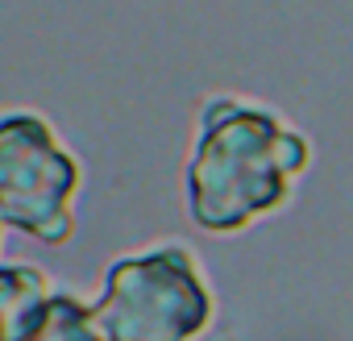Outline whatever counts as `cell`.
Here are the masks:
<instances>
[{"instance_id":"3957f363","label":"cell","mask_w":353,"mask_h":341,"mask_svg":"<svg viewBox=\"0 0 353 341\" xmlns=\"http://www.w3.org/2000/svg\"><path fill=\"white\" fill-rule=\"evenodd\" d=\"M83 166L38 108H0V221L42 246L75 237Z\"/></svg>"},{"instance_id":"5b68a950","label":"cell","mask_w":353,"mask_h":341,"mask_svg":"<svg viewBox=\"0 0 353 341\" xmlns=\"http://www.w3.org/2000/svg\"><path fill=\"white\" fill-rule=\"evenodd\" d=\"M30 341H108L96 324V312L88 300H79L75 291H54L30 333Z\"/></svg>"},{"instance_id":"6da1fadb","label":"cell","mask_w":353,"mask_h":341,"mask_svg":"<svg viewBox=\"0 0 353 341\" xmlns=\"http://www.w3.org/2000/svg\"><path fill=\"white\" fill-rule=\"evenodd\" d=\"M312 162V146L274 108L245 96H212L196 113L183 200L196 229L229 237L279 213Z\"/></svg>"},{"instance_id":"8992f818","label":"cell","mask_w":353,"mask_h":341,"mask_svg":"<svg viewBox=\"0 0 353 341\" xmlns=\"http://www.w3.org/2000/svg\"><path fill=\"white\" fill-rule=\"evenodd\" d=\"M0 233H5V221H0Z\"/></svg>"},{"instance_id":"277c9868","label":"cell","mask_w":353,"mask_h":341,"mask_svg":"<svg viewBox=\"0 0 353 341\" xmlns=\"http://www.w3.org/2000/svg\"><path fill=\"white\" fill-rule=\"evenodd\" d=\"M54 291L38 262H0V341H30Z\"/></svg>"},{"instance_id":"7a4b0ae2","label":"cell","mask_w":353,"mask_h":341,"mask_svg":"<svg viewBox=\"0 0 353 341\" xmlns=\"http://www.w3.org/2000/svg\"><path fill=\"white\" fill-rule=\"evenodd\" d=\"M92 312L108 341H196L216 300L183 242H158L104 266Z\"/></svg>"}]
</instances>
